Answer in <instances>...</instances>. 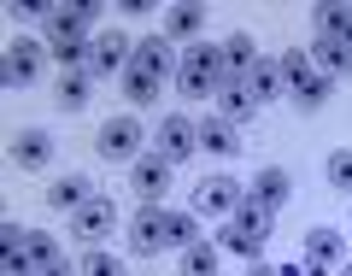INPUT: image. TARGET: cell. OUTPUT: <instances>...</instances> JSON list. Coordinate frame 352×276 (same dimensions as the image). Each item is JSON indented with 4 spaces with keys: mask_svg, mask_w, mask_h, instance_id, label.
I'll return each mask as SVG.
<instances>
[{
    "mask_svg": "<svg viewBox=\"0 0 352 276\" xmlns=\"http://www.w3.org/2000/svg\"><path fill=\"white\" fill-rule=\"evenodd\" d=\"M176 83H182V94H194V100H217V88L229 83L223 47H212V41H194V47L182 53V65H176Z\"/></svg>",
    "mask_w": 352,
    "mask_h": 276,
    "instance_id": "cell-1",
    "label": "cell"
},
{
    "mask_svg": "<svg viewBox=\"0 0 352 276\" xmlns=\"http://www.w3.org/2000/svg\"><path fill=\"white\" fill-rule=\"evenodd\" d=\"M264 235H270V206H258V200L247 194V200L229 212V229H217V247H223V253H247V259H258Z\"/></svg>",
    "mask_w": 352,
    "mask_h": 276,
    "instance_id": "cell-2",
    "label": "cell"
},
{
    "mask_svg": "<svg viewBox=\"0 0 352 276\" xmlns=\"http://www.w3.org/2000/svg\"><path fill=\"white\" fill-rule=\"evenodd\" d=\"M41 59H47V41H30V36H18V41H6V88H30L41 76Z\"/></svg>",
    "mask_w": 352,
    "mask_h": 276,
    "instance_id": "cell-3",
    "label": "cell"
},
{
    "mask_svg": "<svg viewBox=\"0 0 352 276\" xmlns=\"http://www.w3.org/2000/svg\"><path fill=\"white\" fill-rule=\"evenodd\" d=\"M170 247V212L164 206H141L135 212V224H129V253H164Z\"/></svg>",
    "mask_w": 352,
    "mask_h": 276,
    "instance_id": "cell-4",
    "label": "cell"
},
{
    "mask_svg": "<svg viewBox=\"0 0 352 276\" xmlns=\"http://www.w3.org/2000/svg\"><path fill=\"white\" fill-rule=\"evenodd\" d=\"M129 65H135V47H129V36H118V30L94 36V47H88V76H124Z\"/></svg>",
    "mask_w": 352,
    "mask_h": 276,
    "instance_id": "cell-5",
    "label": "cell"
},
{
    "mask_svg": "<svg viewBox=\"0 0 352 276\" xmlns=\"http://www.w3.org/2000/svg\"><path fill=\"white\" fill-rule=\"evenodd\" d=\"M194 147H200V124H188L182 112H170V118L159 124V136H153V153H159V159H170V164H182Z\"/></svg>",
    "mask_w": 352,
    "mask_h": 276,
    "instance_id": "cell-6",
    "label": "cell"
},
{
    "mask_svg": "<svg viewBox=\"0 0 352 276\" xmlns=\"http://www.w3.org/2000/svg\"><path fill=\"white\" fill-rule=\"evenodd\" d=\"M241 200H247V194H241L235 176H206L200 189H194V212H200V217H229Z\"/></svg>",
    "mask_w": 352,
    "mask_h": 276,
    "instance_id": "cell-7",
    "label": "cell"
},
{
    "mask_svg": "<svg viewBox=\"0 0 352 276\" xmlns=\"http://www.w3.org/2000/svg\"><path fill=\"white\" fill-rule=\"evenodd\" d=\"M129 189H135L147 206H159V200H164V189H170V159H159V153L135 159V171H129Z\"/></svg>",
    "mask_w": 352,
    "mask_h": 276,
    "instance_id": "cell-8",
    "label": "cell"
},
{
    "mask_svg": "<svg viewBox=\"0 0 352 276\" xmlns=\"http://www.w3.org/2000/svg\"><path fill=\"white\" fill-rule=\"evenodd\" d=\"M94 147H100V159H135V147H141V124H135V118H112V124L94 136Z\"/></svg>",
    "mask_w": 352,
    "mask_h": 276,
    "instance_id": "cell-9",
    "label": "cell"
},
{
    "mask_svg": "<svg viewBox=\"0 0 352 276\" xmlns=\"http://www.w3.org/2000/svg\"><path fill=\"white\" fill-rule=\"evenodd\" d=\"M112 229H118V206L100 200V194H94L82 212H71V235H82V241H100V235H112Z\"/></svg>",
    "mask_w": 352,
    "mask_h": 276,
    "instance_id": "cell-10",
    "label": "cell"
},
{
    "mask_svg": "<svg viewBox=\"0 0 352 276\" xmlns=\"http://www.w3.org/2000/svg\"><path fill=\"white\" fill-rule=\"evenodd\" d=\"M276 65H282V88H288L294 100H300V94H305L311 83H323V71L311 65V53H305V47H288V53H282Z\"/></svg>",
    "mask_w": 352,
    "mask_h": 276,
    "instance_id": "cell-11",
    "label": "cell"
},
{
    "mask_svg": "<svg viewBox=\"0 0 352 276\" xmlns=\"http://www.w3.org/2000/svg\"><path fill=\"white\" fill-rule=\"evenodd\" d=\"M176 65H182V59L170 53V41H164V36L135 41V71H147V76H159V83H164V76H176Z\"/></svg>",
    "mask_w": 352,
    "mask_h": 276,
    "instance_id": "cell-12",
    "label": "cell"
},
{
    "mask_svg": "<svg viewBox=\"0 0 352 276\" xmlns=\"http://www.w3.org/2000/svg\"><path fill=\"white\" fill-rule=\"evenodd\" d=\"M88 200H94V182H88V176H59V182H53V189H47V206H53V212H82V206Z\"/></svg>",
    "mask_w": 352,
    "mask_h": 276,
    "instance_id": "cell-13",
    "label": "cell"
},
{
    "mask_svg": "<svg viewBox=\"0 0 352 276\" xmlns=\"http://www.w3.org/2000/svg\"><path fill=\"white\" fill-rule=\"evenodd\" d=\"M346 259V241L335 235V229H305V259L300 264H317V270H329V264Z\"/></svg>",
    "mask_w": 352,
    "mask_h": 276,
    "instance_id": "cell-14",
    "label": "cell"
},
{
    "mask_svg": "<svg viewBox=\"0 0 352 276\" xmlns=\"http://www.w3.org/2000/svg\"><path fill=\"white\" fill-rule=\"evenodd\" d=\"M200 147L206 153H217V159H235V153H241V129L235 124H229V118H206V124H200Z\"/></svg>",
    "mask_w": 352,
    "mask_h": 276,
    "instance_id": "cell-15",
    "label": "cell"
},
{
    "mask_svg": "<svg viewBox=\"0 0 352 276\" xmlns=\"http://www.w3.org/2000/svg\"><path fill=\"white\" fill-rule=\"evenodd\" d=\"M47 159H53V136H47V129H24V136H12V164L41 171Z\"/></svg>",
    "mask_w": 352,
    "mask_h": 276,
    "instance_id": "cell-16",
    "label": "cell"
},
{
    "mask_svg": "<svg viewBox=\"0 0 352 276\" xmlns=\"http://www.w3.org/2000/svg\"><path fill=\"white\" fill-rule=\"evenodd\" d=\"M241 83H247V94H252L258 106H264V100H276V94H288V88H282V65H276V59H258L247 76H241Z\"/></svg>",
    "mask_w": 352,
    "mask_h": 276,
    "instance_id": "cell-17",
    "label": "cell"
},
{
    "mask_svg": "<svg viewBox=\"0 0 352 276\" xmlns=\"http://www.w3.org/2000/svg\"><path fill=\"white\" fill-rule=\"evenodd\" d=\"M252 112H258V100L247 94V83H223V88H217V118H229V124L241 129Z\"/></svg>",
    "mask_w": 352,
    "mask_h": 276,
    "instance_id": "cell-18",
    "label": "cell"
},
{
    "mask_svg": "<svg viewBox=\"0 0 352 276\" xmlns=\"http://www.w3.org/2000/svg\"><path fill=\"white\" fill-rule=\"evenodd\" d=\"M311 65L335 83V76L352 71V41H311Z\"/></svg>",
    "mask_w": 352,
    "mask_h": 276,
    "instance_id": "cell-19",
    "label": "cell"
},
{
    "mask_svg": "<svg viewBox=\"0 0 352 276\" xmlns=\"http://www.w3.org/2000/svg\"><path fill=\"white\" fill-rule=\"evenodd\" d=\"M200 30H206L200 6H170L164 12V41H200Z\"/></svg>",
    "mask_w": 352,
    "mask_h": 276,
    "instance_id": "cell-20",
    "label": "cell"
},
{
    "mask_svg": "<svg viewBox=\"0 0 352 276\" xmlns=\"http://www.w3.org/2000/svg\"><path fill=\"white\" fill-rule=\"evenodd\" d=\"M182 276H223V247H212V241L182 247Z\"/></svg>",
    "mask_w": 352,
    "mask_h": 276,
    "instance_id": "cell-21",
    "label": "cell"
},
{
    "mask_svg": "<svg viewBox=\"0 0 352 276\" xmlns=\"http://www.w3.org/2000/svg\"><path fill=\"white\" fill-rule=\"evenodd\" d=\"M288 194H294V182H288V171H276V164L252 176V200H258V206H270V212H276V206L288 200Z\"/></svg>",
    "mask_w": 352,
    "mask_h": 276,
    "instance_id": "cell-22",
    "label": "cell"
},
{
    "mask_svg": "<svg viewBox=\"0 0 352 276\" xmlns=\"http://www.w3.org/2000/svg\"><path fill=\"white\" fill-rule=\"evenodd\" d=\"M223 65H229V83H241V76L258 65V41L252 36H229L223 41Z\"/></svg>",
    "mask_w": 352,
    "mask_h": 276,
    "instance_id": "cell-23",
    "label": "cell"
},
{
    "mask_svg": "<svg viewBox=\"0 0 352 276\" xmlns=\"http://www.w3.org/2000/svg\"><path fill=\"white\" fill-rule=\"evenodd\" d=\"M88 100H94V76H88V71H65L59 76V106H65V112H82Z\"/></svg>",
    "mask_w": 352,
    "mask_h": 276,
    "instance_id": "cell-24",
    "label": "cell"
},
{
    "mask_svg": "<svg viewBox=\"0 0 352 276\" xmlns=\"http://www.w3.org/2000/svg\"><path fill=\"white\" fill-rule=\"evenodd\" d=\"M159 76H147V71H135V65H129V71H124V94H129V100H135V106H153V100H159Z\"/></svg>",
    "mask_w": 352,
    "mask_h": 276,
    "instance_id": "cell-25",
    "label": "cell"
},
{
    "mask_svg": "<svg viewBox=\"0 0 352 276\" xmlns=\"http://www.w3.org/2000/svg\"><path fill=\"white\" fill-rule=\"evenodd\" d=\"M24 259L36 264V276H41V270L53 264V259H65V253L53 247V235H41V229H30V241H24Z\"/></svg>",
    "mask_w": 352,
    "mask_h": 276,
    "instance_id": "cell-26",
    "label": "cell"
},
{
    "mask_svg": "<svg viewBox=\"0 0 352 276\" xmlns=\"http://www.w3.org/2000/svg\"><path fill=\"white\" fill-rule=\"evenodd\" d=\"M194 241H200L194 212H170V247H194Z\"/></svg>",
    "mask_w": 352,
    "mask_h": 276,
    "instance_id": "cell-27",
    "label": "cell"
},
{
    "mask_svg": "<svg viewBox=\"0 0 352 276\" xmlns=\"http://www.w3.org/2000/svg\"><path fill=\"white\" fill-rule=\"evenodd\" d=\"M76 270H82V276H124V264H118L112 253H88V259L76 264Z\"/></svg>",
    "mask_w": 352,
    "mask_h": 276,
    "instance_id": "cell-28",
    "label": "cell"
},
{
    "mask_svg": "<svg viewBox=\"0 0 352 276\" xmlns=\"http://www.w3.org/2000/svg\"><path fill=\"white\" fill-rule=\"evenodd\" d=\"M329 182L352 194V153H329Z\"/></svg>",
    "mask_w": 352,
    "mask_h": 276,
    "instance_id": "cell-29",
    "label": "cell"
},
{
    "mask_svg": "<svg viewBox=\"0 0 352 276\" xmlns=\"http://www.w3.org/2000/svg\"><path fill=\"white\" fill-rule=\"evenodd\" d=\"M24 241H30L24 224H0V247H6V253H24Z\"/></svg>",
    "mask_w": 352,
    "mask_h": 276,
    "instance_id": "cell-30",
    "label": "cell"
},
{
    "mask_svg": "<svg viewBox=\"0 0 352 276\" xmlns=\"http://www.w3.org/2000/svg\"><path fill=\"white\" fill-rule=\"evenodd\" d=\"M41 276H82V270H71V259H53V264H47Z\"/></svg>",
    "mask_w": 352,
    "mask_h": 276,
    "instance_id": "cell-31",
    "label": "cell"
},
{
    "mask_svg": "<svg viewBox=\"0 0 352 276\" xmlns=\"http://www.w3.org/2000/svg\"><path fill=\"white\" fill-rule=\"evenodd\" d=\"M276 276H305V264H276Z\"/></svg>",
    "mask_w": 352,
    "mask_h": 276,
    "instance_id": "cell-32",
    "label": "cell"
},
{
    "mask_svg": "<svg viewBox=\"0 0 352 276\" xmlns=\"http://www.w3.org/2000/svg\"><path fill=\"white\" fill-rule=\"evenodd\" d=\"M247 276H276V270H270V264H258V259H252V270Z\"/></svg>",
    "mask_w": 352,
    "mask_h": 276,
    "instance_id": "cell-33",
    "label": "cell"
},
{
    "mask_svg": "<svg viewBox=\"0 0 352 276\" xmlns=\"http://www.w3.org/2000/svg\"><path fill=\"white\" fill-rule=\"evenodd\" d=\"M340 276H352V253H346V270H340Z\"/></svg>",
    "mask_w": 352,
    "mask_h": 276,
    "instance_id": "cell-34",
    "label": "cell"
}]
</instances>
